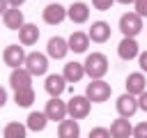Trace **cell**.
<instances>
[{
	"label": "cell",
	"instance_id": "obj_24",
	"mask_svg": "<svg viewBox=\"0 0 147 138\" xmlns=\"http://www.w3.org/2000/svg\"><path fill=\"white\" fill-rule=\"evenodd\" d=\"M14 101H16V106H21V108L32 106V101H34V90H32V87H25V90L14 92Z\"/></svg>",
	"mask_w": 147,
	"mask_h": 138
},
{
	"label": "cell",
	"instance_id": "obj_17",
	"mask_svg": "<svg viewBox=\"0 0 147 138\" xmlns=\"http://www.w3.org/2000/svg\"><path fill=\"white\" fill-rule=\"evenodd\" d=\"M117 55H119L122 60H133V57H138V55H140V51H138L136 39L124 37V39L119 41V46H117Z\"/></svg>",
	"mask_w": 147,
	"mask_h": 138
},
{
	"label": "cell",
	"instance_id": "obj_8",
	"mask_svg": "<svg viewBox=\"0 0 147 138\" xmlns=\"http://www.w3.org/2000/svg\"><path fill=\"white\" fill-rule=\"evenodd\" d=\"M9 85L14 87V92H18V90H25V87H32V74L23 67H18V69H11V76H9Z\"/></svg>",
	"mask_w": 147,
	"mask_h": 138
},
{
	"label": "cell",
	"instance_id": "obj_28",
	"mask_svg": "<svg viewBox=\"0 0 147 138\" xmlns=\"http://www.w3.org/2000/svg\"><path fill=\"white\" fill-rule=\"evenodd\" d=\"M133 5H136V14H138L140 18L147 16V0H136Z\"/></svg>",
	"mask_w": 147,
	"mask_h": 138
},
{
	"label": "cell",
	"instance_id": "obj_23",
	"mask_svg": "<svg viewBox=\"0 0 147 138\" xmlns=\"http://www.w3.org/2000/svg\"><path fill=\"white\" fill-rule=\"evenodd\" d=\"M46 124H48V117H46V113H39V110H32L28 115V122H25V126L32 131H41Z\"/></svg>",
	"mask_w": 147,
	"mask_h": 138
},
{
	"label": "cell",
	"instance_id": "obj_19",
	"mask_svg": "<svg viewBox=\"0 0 147 138\" xmlns=\"http://www.w3.org/2000/svg\"><path fill=\"white\" fill-rule=\"evenodd\" d=\"M67 41H69V51H74V53H85V51H87V46H90V34H85V32L76 30Z\"/></svg>",
	"mask_w": 147,
	"mask_h": 138
},
{
	"label": "cell",
	"instance_id": "obj_29",
	"mask_svg": "<svg viewBox=\"0 0 147 138\" xmlns=\"http://www.w3.org/2000/svg\"><path fill=\"white\" fill-rule=\"evenodd\" d=\"M113 2H115V0H92V5H94V9H101V12H106V9H110V7H113Z\"/></svg>",
	"mask_w": 147,
	"mask_h": 138
},
{
	"label": "cell",
	"instance_id": "obj_25",
	"mask_svg": "<svg viewBox=\"0 0 147 138\" xmlns=\"http://www.w3.org/2000/svg\"><path fill=\"white\" fill-rule=\"evenodd\" d=\"M25 124H21V122H9L7 126H5V131H2V136L5 138H25Z\"/></svg>",
	"mask_w": 147,
	"mask_h": 138
},
{
	"label": "cell",
	"instance_id": "obj_35",
	"mask_svg": "<svg viewBox=\"0 0 147 138\" xmlns=\"http://www.w3.org/2000/svg\"><path fill=\"white\" fill-rule=\"evenodd\" d=\"M117 2H122V5H131V2H136V0H117Z\"/></svg>",
	"mask_w": 147,
	"mask_h": 138
},
{
	"label": "cell",
	"instance_id": "obj_20",
	"mask_svg": "<svg viewBox=\"0 0 147 138\" xmlns=\"http://www.w3.org/2000/svg\"><path fill=\"white\" fill-rule=\"evenodd\" d=\"M62 76H64L67 83H78V80L85 76V67H83V62H67Z\"/></svg>",
	"mask_w": 147,
	"mask_h": 138
},
{
	"label": "cell",
	"instance_id": "obj_32",
	"mask_svg": "<svg viewBox=\"0 0 147 138\" xmlns=\"http://www.w3.org/2000/svg\"><path fill=\"white\" fill-rule=\"evenodd\" d=\"M5 103H7V90H5L2 85H0V108H2Z\"/></svg>",
	"mask_w": 147,
	"mask_h": 138
},
{
	"label": "cell",
	"instance_id": "obj_11",
	"mask_svg": "<svg viewBox=\"0 0 147 138\" xmlns=\"http://www.w3.org/2000/svg\"><path fill=\"white\" fill-rule=\"evenodd\" d=\"M64 16H67V9H64L62 5H57V2H51V5H46V9H44V21H46L48 25L62 23Z\"/></svg>",
	"mask_w": 147,
	"mask_h": 138
},
{
	"label": "cell",
	"instance_id": "obj_18",
	"mask_svg": "<svg viewBox=\"0 0 147 138\" xmlns=\"http://www.w3.org/2000/svg\"><path fill=\"white\" fill-rule=\"evenodd\" d=\"M37 39H39V28H37L34 23H25V25L18 30V41H21V46H32V44H37Z\"/></svg>",
	"mask_w": 147,
	"mask_h": 138
},
{
	"label": "cell",
	"instance_id": "obj_27",
	"mask_svg": "<svg viewBox=\"0 0 147 138\" xmlns=\"http://www.w3.org/2000/svg\"><path fill=\"white\" fill-rule=\"evenodd\" d=\"M133 138H147V122H140L133 126Z\"/></svg>",
	"mask_w": 147,
	"mask_h": 138
},
{
	"label": "cell",
	"instance_id": "obj_12",
	"mask_svg": "<svg viewBox=\"0 0 147 138\" xmlns=\"http://www.w3.org/2000/svg\"><path fill=\"white\" fill-rule=\"evenodd\" d=\"M2 21H5V28H9V30H21V28L25 25L23 12H21L18 7H11V9H7V12L2 14Z\"/></svg>",
	"mask_w": 147,
	"mask_h": 138
},
{
	"label": "cell",
	"instance_id": "obj_2",
	"mask_svg": "<svg viewBox=\"0 0 147 138\" xmlns=\"http://www.w3.org/2000/svg\"><path fill=\"white\" fill-rule=\"evenodd\" d=\"M119 30H122V34H124V37L136 39V34L142 30V18H140L136 12L122 14V16H119Z\"/></svg>",
	"mask_w": 147,
	"mask_h": 138
},
{
	"label": "cell",
	"instance_id": "obj_30",
	"mask_svg": "<svg viewBox=\"0 0 147 138\" xmlns=\"http://www.w3.org/2000/svg\"><path fill=\"white\" fill-rule=\"evenodd\" d=\"M138 108H142V110L147 113V90H145V92L138 97Z\"/></svg>",
	"mask_w": 147,
	"mask_h": 138
},
{
	"label": "cell",
	"instance_id": "obj_26",
	"mask_svg": "<svg viewBox=\"0 0 147 138\" xmlns=\"http://www.w3.org/2000/svg\"><path fill=\"white\" fill-rule=\"evenodd\" d=\"M90 138H113V136H110V129L94 126V129H90Z\"/></svg>",
	"mask_w": 147,
	"mask_h": 138
},
{
	"label": "cell",
	"instance_id": "obj_13",
	"mask_svg": "<svg viewBox=\"0 0 147 138\" xmlns=\"http://www.w3.org/2000/svg\"><path fill=\"white\" fill-rule=\"evenodd\" d=\"M87 34H90V39H92V41L103 44V41H108V39H110V25H108L106 21H94Z\"/></svg>",
	"mask_w": 147,
	"mask_h": 138
},
{
	"label": "cell",
	"instance_id": "obj_21",
	"mask_svg": "<svg viewBox=\"0 0 147 138\" xmlns=\"http://www.w3.org/2000/svg\"><path fill=\"white\" fill-rule=\"evenodd\" d=\"M80 136V126H78V120H62L60 126H57V138H78Z\"/></svg>",
	"mask_w": 147,
	"mask_h": 138
},
{
	"label": "cell",
	"instance_id": "obj_5",
	"mask_svg": "<svg viewBox=\"0 0 147 138\" xmlns=\"http://www.w3.org/2000/svg\"><path fill=\"white\" fill-rule=\"evenodd\" d=\"M90 99L87 97H71L69 101H67V113L74 117V120H83V117H87L90 115Z\"/></svg>",
	"mask_w": 147,
	"mask_h": 138
},
{
	"label": "cell",
	"instance_id": "obj_15",
	"mask_svg": "<svg viewBox=\"0 0 147 138\" xmlns=\"http://www.w3.org/2000/svg\"><path fill=\"white\" fill-rule=\"evenodd\" d=\"M136 110H138V99L133 94H122L117 99V113H119V117H131Z\"/></svg>",
	"mask_w": 147,
	"mask_h": 138
},
{
	"label": "cell",
	"instance_id": "obj_22",
	"mask_svg": "<svg viewBox=\"0 0 147 138\" xmlns=\"http://www.w3.org/2000/svg\"><path fill=\"white\" fill-rule=\"evenodd\" d=\"M67 16L74 21V23H85L90 18V7L85 2H74L69 9H67Z\"/></svg>",
	"mask_w": 147,
	"mask_h": 138
},
{
	"label": "cell",
	"instance_id": "obj_1",
	"mask_svg": "<svg viewBox=\"0 0 147 138\" xmlns=\"http://www.w3.org/2000/svg\"><path fill=\"white\" fill-rule=\"evenodd\" d=\"M83 67H85V74H87L92 80H99V78H103L106 71H108V57H106L103 53H90V55L85 57Z\"/></svg>",
	"mask_w": 147,
	"mask_h": 138
},
{
	"label": "cell",
	"instance_id": "obj_4",
	"mask_svg": "<svg viewBox=\"0 0 147 138\" xmlns=\"http://www.w3.org/2000/svg\"><path fill=\"white\" fill-rule=\"evenodd\" d=\"M25 51H23V46H18V44H9L5 51H2V60H5V64L7 67H11V69H18L21 64H25Z\"/></svg>",
	"mask_w": 147,
	"mask_h": 138
},
{
	"label": "cell",
	"instance_id": "obj_16",
	"mask_svg": "<svg viewBox=\"0 0 147 138\" xmlns=\"http://www.w3.org/2000/svg\"><path fill=\"white\" fill-rule=\"evenodd\" d=\"M110 136H113V138H129V136H133L131 122H129L126 117L113 120V122H110Z\"/></svg>",
	"mask_w": 147,
	"mask_h": 138
},
{
	"label": "cell",
	"instance_id": "obj_33",
	"mask_svg": "<svg viewBox=\"0 0 147 138\" xmlns=\"http://www.w3.org/2000/svg\"><path fill=\"white\" fill-rule=\"evenodd\" d=\"M7 5H9V2H7V0H0V14H5V12H7V9H9V7H7Z\"/></svg>",
	"mask_w": 147,
	"mask_h": 138
},
{
	"label": "cell",
	"instance_id": "obj_34",
	"mask_svg": "<svg viewBox=\"0 0 147 138\" xmlns=\"http://www.w3.org/2000/svg\"><path fill=\"white\" fill-rule=\"evenodd\" d=\"M7 2H9V5H11V7H21V5H23V2H25V0H7Z\"/></svg>",
	"mask_w": 147,
	"mask_h": 138
},
{
	"label": "cell",
	"instance_id": "obj_14",
	"mask_svg": "<svg viewBox=\"0 0 147 138\" xmlns=\"http://www.w3.org/2000/svg\"><path fill=\"white\" fill-rule=\"evenodd\" d=\"M44 87H46V92H48L51 97H60V94L64 92V87H67V80H64L62 74H51V76H46Z\"/></svg>",
	"mask_w": 147,
	"mask_h": 138
},
{
	"label": "cell",
	"instance_id": "obj_7",
	"mask_svg": "<svg viewBox=\"0 0 147 138\" xmlns=\"http://www.w3.org/2000/svg\"><path fill=\"white\" fill-rule=\"evenodd\" d=\"M25 69L32 74V76H44L46 69H48V57L44 53H28L25 57Z\"/></svg>",
	"mask_w": 147,
	"mask_h": 138
},
{
	"label": "cell",
	"instance_id": "obj_9",
	"mask_svg": "<svg viewBox=\"0 0 147 138\" xmlns=\"http://www.w3.org/2000/svg\"><path fill=\"white\" fill-rule=\"evenodd\" d=\"M46 53H48V57H53V60H62V57L69 53V41L62 39V37H51V39H48V46H46Z\"/></svg>",
	"mask_w": 147,
	"mask_h": 138
},
{
	"label": "cell",
	"instance_id": "obj_31",
	"mask_svg": "<svg viewBox=\"0 0 147 138\" xmlns=\"http://www.w3.org/2000/svg\"><path fill=\"white\" fill-rule=\"evenodd\" d=\"M138 62H140V69L147 71V51H142V53L138 55Z\"/></svg>",
	"mask_w": 147,
	"mask_h": 138
},
{
	"label": "cell",
	"instance_id": "obj_3",
	"mask_svg": "<svg viewBox=\"0 0 147 138\" xmlns=\"http://www.w3.org/2000/svg\"><path fill=\"white\" fill-rule=\"evenodd\" d=\"M85 97L92 101V103H101V101H108V97H110V85L106 83V80H92V83H87V90H85Z\"/></svg>",
	"mask_w": 147,
	"mask_h": 138
},
{
	"label": "cell",
	"instance_id": "obj_6",
	"mask_svg": "<svg viewBox=\"0 0 147 138\" xmlns=\"http://www.w3.org/2000/svg\"><path fill=\"white\" fill-rule=\"evenodd\" d=\"M44 113H46V117L53 120V122H62V120L69 115V113H67V103H64L60 97H51V99L46 101Z\"/></svg>",
	"mask_w": 147,
	"mask_h": 138
},
{
	"label": "cell",
	"instance_id": "obj_10",
	"mask_svg": "<svg viewBox=\"0 0 147 138\" xmlns=\"http://www.w3.org/2000/svg\"><path fill=\"white\" fill-rule=\"evenodd\" d=\"M145 74L142 71H133L126 76V94H133V97H140L145 92Z\"/></svg>",
	"mask_w": 147,
	"mask_h": 138
}]
</instances>
